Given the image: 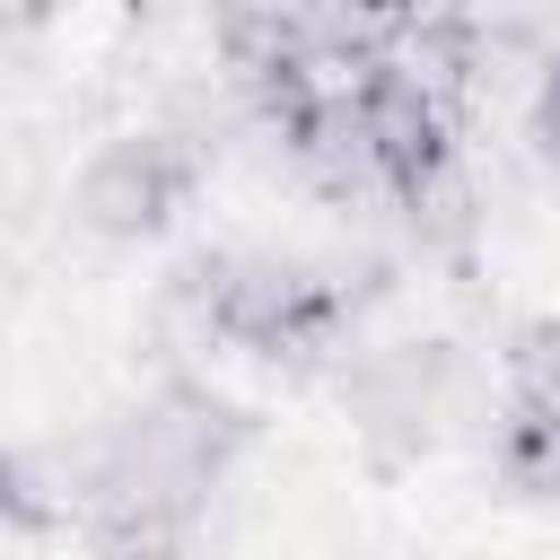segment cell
I'll use <instances>...</instances> for the list:
<instances>
[{
    "mask_svg": "<svg viewBox=\"0 0 560 560\" xmlns=\"http://www.w3.org/2000/svg\"><path fill=\"white\" fill-rule=\"evenodd\" d=\"M201 175H210V158H201L184 131L131 122V131H114V140H96V149L79 158L61 210H70V228L96 236V245H140V236H158V228L201 192Z\"/></svg>",
    "mask_w": 560,
    "mask_h": 560,
    "instance_id": "cell-1",
    "label": "cell"
},
{
    "mask_svg": "<svg viewBox=\"0 0 560 560\" xmlns=\"http://www.w3.org/2000/svg\"><path fill=\"white\" fill-rule=\"evenodd\" d=\"M490 472L516 499H560V402L499 385V402H490Z\"/></svg>",
    "mask_w": 560,
    "mask_h": 560,
    "instance_id": "cell-2",
    "label": "cell"
}]
</instances>
